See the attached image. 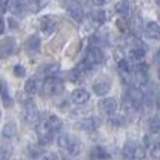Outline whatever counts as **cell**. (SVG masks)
Here are the masks:
<instances>
[{
	"mask_svg": "<svg viewBox=\"0 0 160 160\" xmlns=\"http://www.w3.org/2000/svg\"><path fill=\"white\" fill-rule=\"evenodd\" d=\"M145 149L135 142H127L122 149V159L124 160H143Z\"/></svg>",
	"mask_w": 160,
	"mask_h": 160,
	"instance_id": "6da1fadb",
	"label": "cell"
},
{
	"mask_svg": "<svg viewBox=\"0 0 160 160\" xmlns=\"http://www.w3.org/2000/svg\"><path fill=\"white\" fill-rule=\"evenodd\" d=\"M36 135H38V141L41 145H49L53 141L54 132L49 128L45 118L38 120V122H36Z\"/></svg>",
	"mask_w": 160,
	"mask_h": 160,
	"instance_id": "7a4b0ae2",
	"label": "cell"
},
{
	"mask_svg": "<svg viewBox=\"0 0 160 160\" xmlns=\"http://www.w3.org/2000/svg\"><path fill=\"white\" fill-rule=\"evenodd\" d=\"M103 57L104 56H103L102 49H99L98 46H92L84 58V68L91 70V68H93V67L99 66V64L103 61Z\"/></svg>",
	"mask_w": 160,
	"mask_h": 160,
	"instance_id": "3957f363",
	"label": "cell"
},
{
	"mask_svg": "<svg viewBox=\"0 0 160 160\" xmlns=\"http://www.w3.org/2000/svg\"><path fill=\"white\" fill-rule=\"evenodd\" d=\"M64 84L60 78L57 77H48L43 82V92L48 96H57V95L63 93Z\"/></svg>",
	"mask_w": 160,
	"mask_h": 160,
	"instance_id": "277c9868",
	"label": "cell"
},
{
	"mask_svg": "<svg viewBox=\"0 0 160 160\" xmlns=\"http://www.w3.org/2000/svg\"><path fill=\"white\" fill-rule=\"evenodd\" d=\"M149 71V67H148L146 63H138L137 64V68L134 71V75H132V79H134V85L135 88H141V87H145V85L149 82V75L148 72Z\"/></svg>",
	"mask_w": 160,
	"mask_h": 160,
	"instance_id": "5b68a950",
	"label": "cell"
},
{
	"mask_svg": "<svg viewBox=\"0 0 160 160\" xmlns=\"http://www.w3.org/2000/svg\"><path fill=\"white\" fill-rule=\"evenodd\" d=\"M22 120L27 124H33V122H38L39 120V112L36 104L32 100H27L24 104L22 109Z\"/></svg>",
	"mask_w": 160,
	"mask_h": 160,
	"instance_id": "8992f818",
	"label": "cell"
},
{
	"mask_svg": "<svg viewBox=\"0 0 160 160\" xmlns=\"http://www.w3.org/2000/svg\"><path fill=\"white\" fill-rule=\"evenodd\" d=\"M17 52V39L13 36H7L0 41V58H7Z\"/></svg>",
	"mask_w": 160,
	"mask_h": 160,
	"instance_id": "52a82bcc",
	"label": "cell"
},
{
	"mask_svg": "<svg viewBox=\"0 0 160 160\" xmlns=\"http://www.w3.org/2000/svg\"><path fill=\"white\" fill-rule=\"evenodd\" d=\"M57 24L58 21L54 15H45L39 20V29L42 31L43 35L49 36L57 29Z\"/></svg>",
	"mask_w": 160,
	"mask_h": 160,
	"instance_id": "ba28073f",
	"label": "cell"
},
{
	"mask_svg": "<svg viewBox=\"0 0 160 160\" xmlns=\"http://www.w3.org/2000/svg\"><path fill=\"white\" fill-rule=\"evenodd\" d=\"M98 107H99V110L104 116H113L117 112L118 104H117V100L114 98H104V99H102L99 102Z\"/></svg>",
	"mask_w": 160,
	"mask_h": 160,
	"instance_id": "9c48e42d",
	"label": "cell"
},
{
	"mask_svg": "<svg viewBox=\"0 0 160 160\" xmlns=\"http://www.w3.org/2000/svg\"><path fill=\"white\" fill-rule=\"evenodd\" d=\"M124 99L128 100V102H131V103H134L135 106L139 107L141 104H142L143 99H145V95H143V92L141 91V88H135L134 87V88H131V89H128V91H127Z\"/></svg>",
	"mask_w": 160,
	"mask_h": 160,
	"instance_id": "30bf717a",
	"label": "cell"
},
{
	"mask_svg": "<svg viewBox=\"0 0 160 160\" xmlns=\"http://www.w3.org/2000/svg\"><path fill=\"white\" fill-rule=\"evenodd\" d=\"M128 27H130L131 33L135 36V38H141L143 33V22H142V17L138 14H135L134 17L130 20L128 22Z\"/></svg>",
	"mask_w": 160,
	"mask_h": 160,
	"instance_id": "8fae6325",
	"label": "cell"
},
{
	"mask_svg": "<svg viewBox=\"0 0 160 160\" xmlns=\"http://www.w3.org/2000/svg\"><path fill=\"white\" fill-rule=\"evenodd\" d=\"M117 68H118V72H120V75H121L122 81H124L125 84H130V81L132 79V68H131L130 63L127 61V58H124L122 61L117 63Z\"/></svg>",
	"mask_w": 160,
	"mask_h": 160,
	"instance_id": "7c38bea8",
	"label": "cell"
},
{
	"mask_svg": "<svg viewBox=\"0 0 160 160\" xmlns=\"http://www.w3.org/2000/svg\"><path fill=\"white\" fill-rule=\"evenodd\" d=\"M8 8L14 15L22 17V15H25L28 6H27V3L24 0H10L8 2Z\"/></svg>",
	"mask_w": 160,
	"mask_h": 160,
	"instance_id": "4fadbf2b",
	"label": "cell"
},
{
	"mask_svg": "<svg viewBox=\"0 0 160 160\" xmlns=\"http://www.w3.org/2000/svg\"><path fill=\"white\" fill-rule=\"evenodd\" d=\"M41 49V38L38 35H31L25 41V50L29 54H35Z\"/></svg>",
	"mask_w": 160,
	"mask_h": 160,
	"instance_id": "5bb4252c",
	"label": "cell"
},
{
	"mask_svg": "<svg viewBox=\"0 0 160 160\" xmlns=\"http://www.w3.org/2000/svg\"><path fill=\"white\" fill-rule=\"evenodd\" d=\"M71 100L75 104H85L89 100V92L82 88L74 89L71 93Z\"/></svg>",
	"mask_w": 160,
	"mask_h": 160,
	"instance_id": "9a60e30c",
	"label": "cell"
},
{
	"mask_svg": "<svg viewBox=\"0 0 160 160\" xmlns=\"http://www.w3.org/2000/svg\"><path fill=\"white\" fill-rule=\"evenodd\" d=\"M110 91V81L104 78H99L93 82V92L99 96H103Z\"/></svg>",
	"mask_w": 160,
	"mask_h": 160,
	"instance_id": "2e32d148",
	"label": "cell"
},
{
	"mask_svg": "<svg viewBox=\"0 0 160 160\" xmlns=\"http://www.w3.org/2000/svg\"><path fill=\"white\" fill-rule=\"evenodd\" d=\"M91 160H109L110 155L103 146H93L89 152Z\"/></svg>",
	"mask_w": 160,
	"mask_h": 160,
	"instance_id": "e0dca14e",
	"label": "cell"
},
{
	"mask_svg": "<svg viewBox=\"0 0 160 160\" xmlns=\"http://www.w3.org/2000/svg\"><path fill=\"white\" fill-rule=\"evenodd\" d=\"M145 33H146L148 38L156 39V41H160V24L155 22V21L149 22V24L146 25V28H145Z\"/></svg>",
	"mask_w": 160,
	"mask_h": 160,
	"instance_id": "ac0fdd59",
	"label": "cell"
},
{
	"mask_svg": "<svg viewBox=\"0 0 160 160\" xmlns=\"http://www.w3.org/2000/svg\"><path fill=\"white\" fill-rule=\"evenodd\" d=\"M45 120H46V122H48L49 128H50L53 132L60 131L61 127H63V121H61L60 117H57L56 114H49Z\"/></svg>",
	"mask_w": 160,
	"mask_h": 160,
	"instance_id": "d6986e66",
	"label": "cell"
},
{
	"mask_svg": "<svg viewBox=\"0 0 160 160\" xmlns=\"http://www.w3.org/2000/svg\"><path fill=\"white\" fill-rule=\"evenodd\" d=\"M116 11H117V14L118 15H121V17L125 18L131 11L130 2H128V0H120V2L116 4Z\"/></svg>",
	"mask_w": 160,
	"mask_h": 160,
	"instance_id": "ffe728a7",
	"label": "cell"
},
{
	"mask_svg": "<svg viewBox=\"0 0 160 160\" xmlns=\"http://www.w3.org/2000/svg\"><path fill=\"white\" fill-rule=\"evenodd\" d=\"M143 57H145V49H141V46H135L130 50V58L135 63H142Z\"/></svg>",
	"mask_w": 160,
	"mask_h": 160,
	"instance_id": "44dd1931",
	"label": "cell"
},
{
	"mask_svg": "<svg viewBox=\"0 0 160 160\" xmlns=\"http://www.w3.org/2000/svg\"><path fill=\"white\" fill-rule=\"evenodd\" d=\"M49 3H50V0H29L27 6H28V8L32 13H38L42 8H45Z\"/></svg>",
	"mask_w": 160,
	"mask_h": 160,
	"instance_id": "7402d4cb",
	"label": "cell"
},
{
	"mask_svg": "<svg viewBox=\"0 0 160 160\" xmlns=\"http://www.w3.org/2000/svg\"><path fill=\"white\" fill-rule=\"evenodd\" d=\"M67 14L70 15V18L74 20L75 22H82V20H84V11L81 10L79 7H68V10H67Z\"/></svg>",
	"mask_w": 160,
	"mask_h": 160,
	"instance_id": "603a6c76",
	"label": "cell"
},
{
	"mask_svg": "<svg viewBox=\"0 0 160 160\" xmlns=\"http://www.w3.org/2000/svg\"><path fill=\"white\" fill-rule=\"evenodd\" d=\"M66 152L68 153V155H71L72 158H75V156L79 155V152H81V145H79V142L75 139V138L71 137V141H70L68 146H67Z\"/></svg>",
	"mask_w": 160,
	"mask_h": 160,
	"instance_id": "cb8c5ba5",
	"label": "cell"
},
{
	"mask_svg": "<svg viewBox=\"0 0 160 160\" xmlns=\"http://www.w3.org/2000/svg\"><path fill=\"white\" fill-rule=\"evenodd\" d=\"M0 93H2V100L3 104L6 107H11L13 106V99H11L10 93H8V88L4 82H2V87H0Z\"/></svg>",
	"mask_w": 160,
	"mask_h": 160,
	"instance_id": "d4e9b609",
	"label": "cell"
},
{
	"mask_svg": "<svg viewBox=\"0 0 160 160\" xmlns=\"http://www.w3.org/2000/svg\"><path fill=\"white\" fill-rule=\"evenodd\" d=\"M99 125H100L99 118H87V120H84V121L81 122V127L84 128V130H87V131L96 130Z\"/></svg>",
	"mask_w": 160,
	"mask_h": 160,
	"instance_id": "484cf974",
	"label": "cell"
},
{
	"mask_svg": "<svg viewBox=\"0 0 160 160\" xmlns=\"http://www.w3.org/2000/svg\"><path fill=\"white\" fill-rule=\"evenodd\" d=\"M91 18H92V21H93L95 24H98V25H102V24L106 22L107 14H106V11H103V10H96V11H93V13H92Z\"/></svg>",
	"mask_w": 160,
	"mask_h": 160,
	"instance_id": "4316f807",
	"label": "cell"
},
{
	"mask_svg": "<svg viewBox=\"0 0 160 160\" xmlns=\"http://www.w3.org/2000/svg\"><path fill=\"white\" fill-rule=\"evenodd\" d=\"M38 82H36V79H33V78H29V79H27V82H25V85H24V91L27 92L28 95H35L36 92H38Z\"/></svg>",
	"mask_w": 160,
	"mask_h": 160,
	"instance_id": "83f0119b",
	"label": "cell"
},
{
	"mask_svg": "<svg viewBox=\"0 0 160 160\" xmlns=\"http://www.w3.org/2000/svg\"><path fill=\"white\" fill-rule=\"evenodd\" d=\"M17 134V127H15L14 122H7V124L3 127V137L4 138H14Z\"/></svg>",
	"mask_w": 160,
	"mask_h": 160,
	"instance_id": "f1b7e54d",
	"label": "cell"
},
{
	"mask_svg": "<svg viewBox=\"0 0 160 160\" xmlns=\"http://www.w3.org/2000/svg\"><path fill=\"white\" fill-rule=\"evenodd\" d=\"M58 71H60V66L57 63H49L43 67V74L48 77H54Z\"/></svg>",
	"mask_w": 160,
	"mask_h": 160,
	"instance_id": "f546056e",
	"label": "cell"
},
{
	"mask_svg": "<svg viewBox=\"0 0 160 160\" xmlns=\"http://www.w3.org/2000/svg\"><path fill=\"white\" fill-rule=\"evenodd\" d=\"M70 141H71V137H70L68 134H60L57 138V145L60 149L66 150L67 146H68V143H70Z\"/></svg>",
	"mask_w": 160,
	"mask_h": 160,
	"instance_id": "4dcf8cb0",
	"label": "cell"
},
{
	"mask_svg": "<svg viewBox=\"0 0 160 160\" xmlns=\"http://www.w3.org/2000/svg\"><path fill=\"white\" fill-rule=\"evenodd\" d=\"M149 131L152 134H160V120L159 118H152L149 121Z\"/></svg>",
	"mask_w": 160,
	"mask_h": 160,
	"instance_id": "1f68e13d",
	"label": "cell"
},
{
	"mask_svg": "<svg viewBox=\"0 0 160 160\" xmlns=\"http://www.w3.org/2000/svg\"><path fill=\"white\" fill-rule=\"evenodd\" d=\"M150 155H152L153 159L160 160V142H156L155 145L152 146V149H150Z\"/></svg>",
	"mask_w": 160,
	"mask_h": 160,
	"instance_id": "d6a6232c",
	"label": "cell"
},
{
	"mask_svg": "<svg viewBox=\"0 0 160 160\" xmlns=\"http://www.w3.org/2000/svg\"><path fill=\"white\" fill-rule=\"evenodd\" d=\"M13 72H14V75L15 77H18V78H22V77H25V68H24L21 64H17V66H14V68H13Z\"/></svg>",
	"mask_w": 160,
	"mask_h": 160,
	"instance_id": "836d02e7",
	"label": "cell"
},
{
	"mask_svg": "<svg viewBox=\"0 0 160 160\" xmlns=\"http://www.w3.org/2000/svg\"><path fill=\"white\" fill-rule=\"evenodd\" d=\"M124 54H122V52L121 50H116L114 52V60H116V63H120V61H122L124 60Z\"/></svg>",
	"mask_w": 160,
	"mask_h": 160,
	"instance_id": "e575fe53",
	"label": "cell"
},
{
	"mask_svg": "<svg viewBox=\"0 0 160 160\" xmlns=\"http://www.w3.org/2000/svg\"><path fill=\"white\" fill-rule=\"evenodd\" d=\"M8 2H10V0H0V11H2V13H4L8 8Z\"/></svg>",
	"mask_w": 160,
	"mask_h": 160,
	"instance_id": "d590c367",
	"label": "cell"
},
{
	"mask_svg": "<svg viewBox=\"0 0 160 160\" xmlns=\"http://www.w3.org/2000/svg\"><path fill=\"white\" fill-rule=\"evenodd\" d=\"M42 160H60V159H58L54 153H46V155H43Z\"/></svg>",
	"mask_w": 160,
	"mask_h": 160,
	"instance_id": "8d00e7d4",
	"label": "cell"
},
{
	"mask_svg": "<svg viewBox=\"0 0 160 160\" xmlns=\"http://www.w3.org/2000/svg\"><path fill=\"white\" fill-rule=\"evenodd\" d=\"M91 2L93 3V6H98V7H100V6L107 4V3H109L110 0H91Z\"/></svg>",
	"mask_w": 160,
	"mask_h": 160,
	"instance_id": "74e56055",
	"label": "cell"
},
{
	"mask_svg": "<svg viewBox=\"0 0 160 160\" xmlns=\"http://www.w3.org/2000/svg\"><path fill=\"white\" fill-rule=\"evenodd\" d=\"M112 122H113L114 125H121V124H122V118H121V117H113V118H112Z\"/></svg>",
	"mask_w": 160,
	"mask_h": 160,
	"instance_id": "f35d334b",
	"label": "cell"
},
{
	"mask_svg": "<svg viewBox=\"0 0 160 160\" xmlns=\"http://www.w3.org/2000/svg\"><path fill=\"white\" fill-rule=\"evenodd\" d=\"M4 28H6L4 20H3L2 17H0V35H3V32H4Z\"/></svg>",
	"mask_w": 160,
	"mask_h": 160,
	"instance_id": "ab89813d",
	"label": "cell"
},
{
	"mask_svg": "<svg viewBox=\"0 0 160 160\" xmlns=\"http://www.w3.org/2000/svg\"><path fill=\"white\" fill-rule=\"evenodd\" d=\"M156 2H158V4H159V6H160V0H156Z\"/></svg>",
	"mask_w": 160,
	"mask_h": 160,
	"instance_id": "60d3db41",
	"label": "cell"
},
{
	"mask_svg": "<svg viewBox=\"0 0 160 160\" xmlns=\"http://www.w3.org/2000/svg\"><path fill=\"white\" fill-rule=\"evenodd\" d=\"M0 118H2V110H0Z\"/></svg>",
	"mask_w": 160,
	"mask_h": 160,
	"instance_id": "b9f144b4",
	"label": "cell"
},
{
	"mask_svg": "<svg viewBox=\"0 0 160 160\" xmlns=\"http://www.w3.org/2000/svg\"><path fill=\"white\" fill-rule=\"evenodd\" d=\"M159 79H160V70H159Z\"/></svg>",
	"mask_w": 160,
	"mask_h": 160,
	"instance_id": "7bdbcfd3",
	"label": "cell"
},
{
	"mask_svg": "<svg viewBox=\"0 0 160 160\" xmlns=\"http://www.w3.org/2000/svg\"><path fill=\"white\" fill-rule=\"evenodd\" d=\"M0 87H2V81H0Z\"/></svg>",
	"mask_w": 160,
	"mask_h": 160,
	"instance_id": "ee69618b",
	"label": "cell"
},
{
	"mask_svg": "<svg viewBox=\"0 0 160 160\" xmlns=\"http://www.w3.org/2000/svg\"><path fill=\"white\" fill-rule=\"evenodd\" d=\"M159 109H160V102H159Z\"/></svg>",
	"mask_w": 160,
	"mask_h": 160,
	"instance_id": "f6af8a7d",
	"label": "cell"
}]
</instances>
